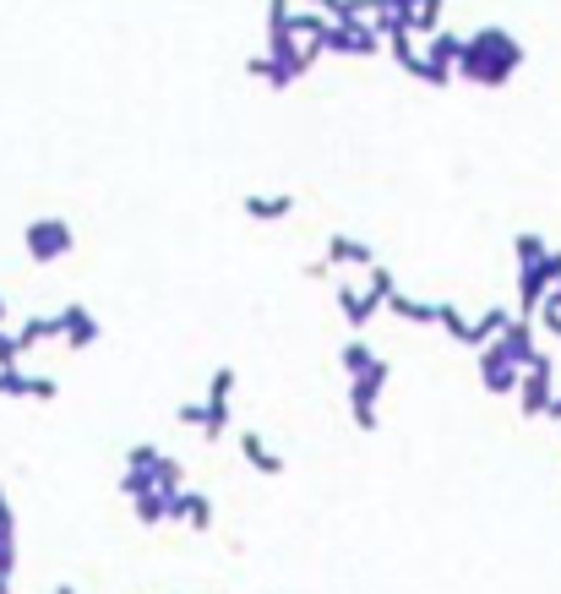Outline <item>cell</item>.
Instances as JSON below:
<instances>
[{
  "label": "cell",
  "mask_w": 561,
  "mask_h": 594,
  "mask_svg": "<svg viewBox=\"0 0 561 594\" xmlns=\"http://www.w3.org/2000/svg\"><path fill=\"white\" fill-rule=\"evenodd\" d=\"M518 66H523V45L507 28H474L463 39V50H458V72L452 77H463L474 88H501Z\"/></svg>",
  "instance_id": "1"
},
{
  "label": "cell",
  "mask_w": 561,
  "mask_h": 594,
  "mask_svg": "<svg viewBox=\"0 0 561 594\" xmlns=\"http://www.w3.org/2000/svg\"><path fill=\"white\" fill-rule=\"evenodd\" d=\"M23 246H28V257L34 262H61V257H72V246H77V230L61 219V213H45V219H34L28 230H23Z\"/></svg>",
  "instance_id": "2"
},
{
  "label": "cell",
  "mask_w": 561,
  "mask_h": 594,
  "mask_svg": "<svg viewBox=\"0 0 561 594\" xmlns=\"http://www.w3.org/2000/svg\"><path fill=\"white\" fill-rule=\"evenodd\" d=\"M387 376H392V366H387V355L371 366V371H360V376H349V414H354V425L360 431H376V409H382V387H387Z\"/></svg>",
  "instance_id": "3"
},
{
  "label": "cell",
  "mask_w": 561,
  "mask_h": 594,
  "mask_svg": "<svg viewBox=\"0 0 561 594\" xmlns=\"http://www.w3.org/2000/svg\"><path fill=\"white\" fill-rule=\"evenodd\" d=\"M556 284H561V251H545L539 262L518 268V317L534 322V311L545 306V295H550Z\"/></svg>",
  "instance_id": "4"
},
{
  "label": "cell",
  "mask_w": 561,
  "mask_h": 594,
  "mask_svg": "<svg viewBox=\"0 0 561 594\" xmlns=\"http://www.w3.org/2000/svg\"><path fill=\"white\" fill-rule=\"evenodd\" d=\"M518 414L523 420H545L550 414V398H556V387H550V355L539 349L528 366H523V376H518Z\"/></svg>",
  "instance_id": "5"
},
{
  "label": "cell",
  "mask_w": 561,
  "mask_h": 594,
  "mask_svg": "<svg viewBox=\"0 0 561 594\" xmlns=\"http://www.w3.org/2000/svg\"><path fill=\"white\" fill-rule=\"evenodd\" d=\"M229 425H235V366H219L208 382V398H202V436L219 442Z\"/></svg>",
  "instance_id": "6"
},
{
  "label": "cell",
  "mask_w": 561,
  "mask_h": 594,
  "mask_svg": "<svg viewBox=\"0 0 561 594\" xmlns=\"http://www.w3.org/2000/svg\"><path fill=\"white\" fill-rule=\"evenodd\" d=\"M382 50V39H376V28L371 23H360V17H338V23H327L322 28V55H376Z\"/></svg>",
  "instance_id": "7"
},
{
  "label": "cell",
  "mask_w": 561,
  "mask_h": 594,
  "mask_svg": "<svg viewBox=\"0 0 561 594\" xmlns=\"http://www.w3.org/2000/svg\"><path fill=\"white\" fill-rule=\"evenodd\" d=\"M458 50H463V34L436 28V34L425 39V50H420V61H425V77H420V83L447 88V83H452V72H458Z\"/></svg>",
  "instance_id": "8"
},
{
  "label": "cell",
  "mask_w": 561,
  "mask_h": 594,
  "mask_svg": "<svg viewBox=\"0 0 561 594\" xmlns=\"http://www.w3.org/2000/svg\"><path fill=\"white\" fill-rule=\"evenodd\" d=\"M55 344H66V349H94V344H99V317H94L83 300L61 306V311H55Z\"/></svg>",
  "instance_id": "9"
},
{
  "label": "cell",
  "mask_w": 561,
  "mask_h": 594,
  "mask_svg": "<svg viewBox=\"0 0 561 594\" xmlns=\"http://www.w3.org/2000/svg\"><path fill=\"white\" fill-rule=\"evenodd\" d=\"M0 398H39V404H55V398H61V382H55V376H39V371H23V366H0Z\"/></svg>",
  "instance_id": "10"
},
{
  "label": "cell",
  "mask_w": 561,
  "mask_h": 594,
  "mask_svg": "<svg viewBox=\"0 0 561 594\" xmlns=\"http://www.w3.org/2000/svg\"><path fill=\"white\" fill-rule=\"evenodd\" d=\"M474 366H479V387L490 393V398H507V393H518V366L496 349V344H485V349H474Z\"/></svg>",
  "instance_id": "11"
},
{
  "label": "cell",
  "mask_w": 561,
  "mask_h": 594,
  "mask_svg": "<svg viewBox=\"0 0 561 594\" xmlns=\"http://www.w3.org/2000/svg\"><path fill=\"white\" fill-rule=\"evenodd\" d=\"M333 300H338V317H344V322H349L354 333H365V327H371V322L382 317V300H376L371 289H354V284H338V295H333Z\"/></svg>",
  "instance_id": "12"
},
{
  "label": "cell",
  "mask_w": 561,
  "mask_h": 594,
  "mask_svg": "<svg viewBox=\"0 0 561 594\" xmlns=\"http://www.w3.org/2000/svg\"><path fill=\"white\" fill-rule=\"evenodd\" d=\"M490 344H496V349H501V355H507L518 371H523V366L539 355V344H534V322H528V317H512V322H507V327H501Z\"/></svg>",
  "instance_id": "13"
},
{
  "label": "cell",
  "mask_w": 561,
  "mask_h": 594,
  "mask_svg": "<svg viewBox=\"0 0 561 594\" xmlns=\"http://www.w3.org/2000/svg\"><path fill=\"white\" fill-rule=\"evenodd\" d=\"M240 458H246L257 474H267V480H278V474H284V453H278L262 431H240Z\"/></svg>",
  "instance_id": "14"
},
{
  "label": "cell",
  "mask_w": 561,
  "mask_h": 594,
  "mask_svg": "<svg viewBox=\"0 0 561 594\" xmlns=\"http://www.w3.org/2000/svg\"><path fill=\"white\" fill-rule=\"evenodd\" d=\"M175 523H186V529L208 534V529H213V496H208V491L180 485V491H175Z\"/></svg>",
  "instance_id": "15"
},
{
  "label": "cell",
  "mask_w": 561,
  "mask_h": 594,
  "mask_svg": "<svg viewBox=\"0 0 561 594\" xmlns=\"http://www.w3.org/2000/svg\"><path fill=\"white\" fill-rule=\"evenodd\" d=\"M322 262H327V268H376V251H371L365 240H354V235H333Z\"/></svg>",
  "instance_id": "16"
},
{
  "label": "cell",
  "mask_w": 561,
  "mask_h": 594,
  "mask_svg": "<svg viewBox=\"0 0 561 594\" xmlns=\"http://www.w3.org/2000/svg\"><path fill=\"white\" fill-rule=\"evenodd\" d=\"M382 311H392V317L409 322V327H436V300H414V295H403V289H392Z\"/></svg>",
  "instance_id": "17"
},
{
  "label": "cell",
  "mask_w": 561,
  "mask_h": 594,
  "mask_svg": "<svg viewBox=\"0 0 561 594\" xmlns=\"http://www.w3.org/2000/svg\"><path fill=\"white\" fill-rule=\"evenodd\" d=\"M436 327H441L452 344H463V349H479V333H474V322L458 311V300H436Z\"/></svg>",
  "instance_id": "18"
},
{
  "label": "cell",
  "mask_w": 561,
  "mask_h": 594,
  "mask_svg": "<svg viewBox=\"0 0 561 594\" xmlns=\"http://www.w3.org/2000/svg\"><path fill=\"white\" fill-rule=\"evenodd\" d=\"M289 213H295V191H273V197L251 191V197H246V219H257V224H278V219H289Z\"/></svg>",
  "instance_id": "19"
},
{
  "label": "cell",
  "mask_w": 561,
  "mask_h": 594,
  "mask_svg": "<svg viewBox=\"0 0 561 594\" xmlns=\"http://www.w3.org/2000/svg\"><path fill=\"white\" fill-rule=\"evenodd\" d=\"M132 507H137V523H142V529L175 523V491H142Z\"/></svg>",
  "instance_id": "20"
},
{
  "label": "cell",
  "mask_w": 561,
  "mask_h": 594,
  "mask_svg": "<svg viewBox=\"0 0 561 594\" xmlns=\"http://www.w3.org/2000/svg\"><path fill=\"white\" fill-rule=\"evenodd\" d=\"M376 360H382V355H376L360 333H354L349 344H338V371H344V376H360V371H371Z\"/></svg>",
  "instance_id": "21"
},
{
  "label": "cell",
  "mask_w": 561,
  "mask_h": 594,
  "mask_svg": "<svg viewBox=\"0 0 561 594\" xmlns=\"http://www.w3.org/2000/svg\"><path fill=\"white\" fill-rule=\"evenodd\" d=\"M441 17H447V0H420L414 17H409V34H414V39H431V34L441 28Z\"/></svg>",
  "instance_id": "22"
},
{
  "label": "cell",
  "mask_w": 561,
  "mask_h": 594,
  "mask_svg": "<svg viewBox=\"0 0 561 594\" xmlns=\"http://www.w3.org/2000/svg\"><path fill=\"white\" fill-rule=\"evenodd\" d=\"M17 344H23V355L39 349V344H55V317H28V322L17 327Z\"/></svg>",
  "instance_id": "23"
},
{
  "label": "cell",
  "mask_w": 561,
  "mask_h": 594,
  "mask_svg": "<svg viewBox=\"0 0 561 594\" xmlns=\"http://www.w3.org/2000/svg\"><path fill=\"white\" fill-rule=\"evenodd\" d=\"M550 246L534 235V230H523V235H512V268H528V262H539Z\"/></svg>",
  "instance_id": "24"
},
{
  "label": "cell",
  "mask_w": 561,
  "mask_h": 594,
  "mask_svg": "<svg viewBox=\"0 0 561 594\" xmlns=\"http://www.w3.org/2000/svg\"><path fill=\"white\" fill-rule=\"evenodd\" d=\"M17 572V534H0V578Z\"/></svg>",
  "instance_id": "25"
},
{
  "label": "cell",
  "mask_w": 561,
  "mask_h": 594,
  "mask_svg": "<svg viewBox=\"0 0 561 594\" xmlns=\"http://www.w3.org/2000/svg\"><path fill=\"white\" fill-rule=\"evenodd\" d=\"M0 366H23V344H17V333H7V327H0Z\"/></svg>",
  "instance_id": "26"
},
{
  "label": "cell",
  "mask_w": 561,
  "mask_h": 594,
  "mask_svg": "<svg viewBox=\"0 0 561 594\" xmlns=\"http://www.w3.org/2000/svg\"><path fill=\"white\" fill-rule=\"evenodd\" d=\"M175 420H180V425H197V431H202V404H197V398H191V404H180V409H175Z\"/></svg>",
  "instance_id": "27"
},
{
  "label": "cell",
  "mask_w": 561,
  "mask_h": 594,
  "mask_svg": "<svg viewBox=\"0 0 561 594\" xmlns=\"http://www.w3.org/2000/svg\"><path fill=\"white\" fill-rule=\"evenodd\" d=\"M0 534H17V518H12V502H7V485H0Z\"/></svg>",
  "instance_id": "28"
},
{
  "label": "cell",
  "mask_w": 561,
  "mask_h": 594,
  "mask_svg": "<svg viewBox=\"0 0 561 594\" xmlns=\"http://www.w3.org/2000/svg\"><path fill=\"white\" fill-rule=\"evenodd\" d=\"M545 420H556V425H561V393L550 398V414H545Z\"/></svg>",
  "instance_id": "29"
},
{
  "label": "cell",
  "mask_w": 561,
  "mask_h": 594,
  "mask_svg": "<svg viewBox=\"0 0 561 594\" xmlns=\"http://www.w3.org/2000/svg\"><path fill=\"white\" fill-rule=\"evenodd\" d=\"M545 306H556V311H561V284H556V289L545 295Z\"/></svg>",
  "instance_id": "30"
},
{
  "label": "cell",
  "mask_w": 561,
  "mask_h": 594,
  "mask_svg": "<svg viewBox=\"0 0 561 594\" xmlns=\"http://www.w3.org/2000/svg\"><path fill=\"white\" fill-rule=\"evenodd\" d=\"M55 594H83V589L77 583H55Z\"/></svg>",
  "instance_id": "31"
},
{
  "label": "cell",
  "mask_w": 561,
  "mask_h": 594,
  "mask_svg": "<svg viewBox=\"0 0 561 594\" xmlns=\"http://www.w3.org/2000/svg\"><path fill=\"white\" fill-rule=\"evenodd\" d=\"M0 327H7V300H0Z\"/></svg>",
  "instance_id": "32"
},
{
  "label": "cell",
  "mask_w": 561,
  "mask_h": 594,
  "mask_svg": "<svg viewBox=\"0 0 561 594\" xmlns=\"http://www.w3.org/2000/svg\"><path fill=\"white\" fill-rule=\"evenodd\" d=\"M7 589H12V578H0V594H7Z\"/></svg>",
  "instance_id": "33"
}]
</instances>
